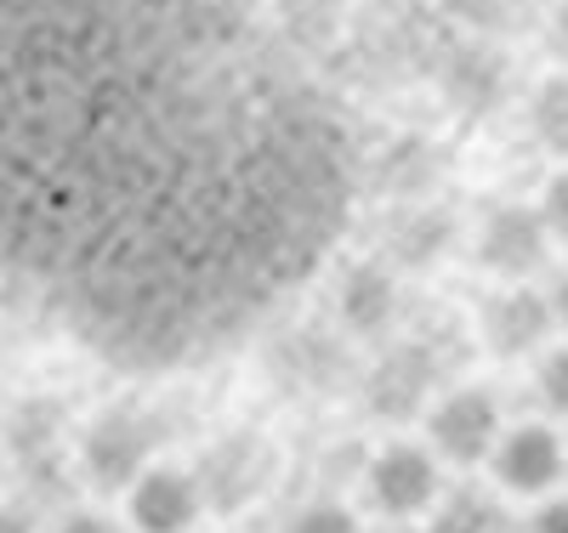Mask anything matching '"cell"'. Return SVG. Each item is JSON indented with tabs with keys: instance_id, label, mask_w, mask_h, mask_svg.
<instances>
[{
	"instance_id": "6da1fadb",
	"label": "cell",
	"mask_w": 568,
	"mask_h": 533,
	"mask_svg": "<svg viewBox=\"0 0 568 533\" xmlns=\"http://www.w3.org/2000/svg\"><path fill=\"white\" fill-rule=\"evenodd\" d=\"M154 465V426L142 409H103L98 420L85 426V438H80V471L98 482V489H131V482Z\"/></svg>"
},
{
	"instance_id": "7a4b0ae2",
	"label": "cell",
	"mask_w": 568,
	"mask_h": 533,
	"mask_svg": "<svg viewBox=\"0 0 568 533\" xmlns=\"http://www.w3.org/2000/svg\"><path fill=\"white\" fill-rule=\"evenodd\" d=\"M500 438H506V420H500L495 392H484V386H455V392L433 398V409H426V443L455 465L495 460Z\"/></svg>"
},
{
	"instance_id": "3957f363",
	"label": "cell",
	"mask_w": 568,
	"mask_h": 533,
	"mask_svg": "<svg viewBox=\"0 0 568 533\" xmlns=\"http://www.w3.org/2000/svg\"><path fill=\"white\" fill-rule=\"evenodd\" d=\"M438 449L433 443H387L375 449L369 465H364V482H369V500L375 511H387L398 522L433 511L444 500V471H438Z\"/></svg>"
},
{
	"instance_id": "277c9868",
	"label": "cell",
	"mask_w": 568,
	"mask_h": 533,
	"mask_svg": "<svg viewBox=\"0 0 568 533\" xmlns=\"http://www.w3.org/2000/svg\"><path fill=\"white\" fill-rule=\"evenodd\" d=\"M205 511H211V500H205L200 471H182V465L154 460L125 489V516L136 533H194Z\"/></svg>"
},
{
	"instance_id": "5b68a950",
	"label": "cell",
	"mask_w": 568,
	"mask_h": 533,
	"mask_svg": "<svg viewBox=\"0 0 568 533\" xmlns=\"http://www.w3.org/2000/svg\"><path fill=\"white\" fill-rule=\"evenodd\" d=\"M478 262L484 273H495L500 284H529L540 267H546V250H551V227L540 211L529 205H495L484 222H478Z\"/></svg>"
},
{
	"instance_id": "8992f818",
	"label": "cell",
	"mask_w": 568,
	"mask_h": 533,
	"mask_svg": "<svg viewBox=\"0 0 568 533\" xmlns=\"http://www.w3.org/2000/svg\"><path fill=\"white\" fill-rule=\"evenodd\" d=\"M495 482L506 494H524V500H546L557 482L568 476V449L551 426L524 420V426H506V438L495 449Z\"/></svg>"
},
{
	"instance_id": "52a82bcc",
	"label": "cell",
	"mask_w": 568,
	"mask_h": 533,
	"mask_svg": "<svg viewBox=\"0 0 568 533\" xmlns=\"http://www.w3.org/2000/svg\"><path fill=\"white\" fill-rule=\"evenodd\" d=\"M551 324H557L551 296H540V289H529V284L495 289V296L484 301V312H478V335H484V347L495 358H529V352H540Z\"/></svg>"
},
{
	"instance_id": "ba28073f",
	"label": "cell",
	"mask_w": 568,
	"mask_h": 533,
	"mask_svg": "<svg viewBox=\"0 0 568 533\" xmlns=\"http://www.w3.org/2000/svg\"><path fill=\"white\" fill-rule=\"evenodd\" d=\"M267 471L273 454L262 438H222L205 460H200V482H205V500L216 511H240L267 489Z\"/></svg>"
},
{
	"instance_id": "9c48e42d",
	"label": "cell",
	"mask_w": 568,
	"mask_h": 533,
	"mask_svg": "<svg viewBox=\"0 0 568 533\" xmlns=\"http://www.w3.org/2000/svg\"><path fill=\"white\" fill-rule=\"evenodd\" d=\"M336 318L353 335H382L398 318V267L393 262H353L336 284Z\"/></svg>"
},
{
	"instance_id": "30bf717a",
	"label": "cell",
	"mask_w": 568,
	"mask_h": 533,
	"mask_svg": "<svg viewBox=\"0 0 568 533\" xmlns=\"http://www.w3.org/2000/svg\"><path fill=\"white\" fill-rule=\"evenodd\" d=\"M449 245H455V227H449V216L433 211V205H409V211L393 222V233H387L393 267H433V262H444Z\"/></svg>"
},
{
	"instance_id": "8fae6325",
	"label": "cell",
	"mask_w": 568,
	"mask_h": 533,
	"mask_svg": "<svg viewBox=\"0 0 568 533\" xmlns=\"http://www.w3.org/2000/svg\"><path fill=\"white\" fill-rule=\"evenodd\" d=\"M369 409L375 414H409V409H433V369L415 352H393L369 380Z\"/></svg>"
},
{
	"instance_id": "7c38bea8",
	"label": "cell",
	"mask_w": 568,
	"mask_h": 533,
	"mask_svg": "<svg viewBox=\"0 0 568 533\" xmlns=\"http://www.w3.org/2000/svg\"><path fill=\"white\" fill-rule=\"evenodd\" d=\"M426 533H511V516L495 494L484 489H455L433 505V522Z\"/></svg>"
},
{
	"instance_id": "4fadbf2b",
	"label": "cell",
	"mask_w": 568,
	"mask_h": 533,
	"mask_svg": "<svg viewBox=\"0 0 568 533\" xmlns=\"http://www.w3.org/2000/svg\"><path fill=\"white\" fill-rule=\"evenodd\" d=\"M529 131H535V142L546 154L568 160V69H557V74H546L535 85V96H529Z\"/></svg>"
},
{
	"instance_id": "5bb4252c",
	"label": "cell",
	"mask_w": 568,
	"mask_h": 533,
	"mask_svg": "<svg viewBox=\"0 0 568 533\" xmlns=\"http://www.w3.org/2000/svg\"><path fill=\"white\" fill-rule=\"evenodd\" d=\"M284 533H364L347 500H307Z\"/></svg>"
},
{
	"instance_id": "9a60e30c",
	"label": "cell",
	"mask_w": 568,
	"mask_h": 533,
	"mask_svg": "<svg viewBox=\"0 0 568 533\" xmlns=\"http://www.w3.org/2000/svg\"><path fill=\"white\" fill-rule=\"evenodd\" d=\"M535 392H540V403H546L557 420H568V347H551V352H540V369H535Z\"/></svg>"
},
{
	"instance_id": "2e32d148",
	"label": "cell",
	"mask_w": 568,
	"mask_h": 533,
	"mask_svg": "<svg viewBox=\"0 0 568 533\" xmlns=\"http://www.w3.org/2000/svg\"><path fill=\"white\" fill-rule=\"evenodd\" d=\"M540 216H546V227H551V238H568V160L546 176V187H540Z\"/></svg>"
},
{
	"instance_id": "e0dca14e",
	"label": "cell",
	"mask_w": 568,
	"mask_h": 533,
	"mask_svg": "<svg viewBox=\"0 0 568 533\" xmlns=\"http://www.w3.org/2000/svg\"><path fill=\"white\" fill-rule=\"evenodd\" d=\"M529 533H568V494H546L529 516Z\"/></svg>"
},
{
	"instance_id": "ac0fdd59",
	"label": "cell",
	"mask_w": 568,
	"mask_h": 533,
	"mask_svg": "<svg viewBox=\"0 0 568 533\" xmlns=\"http://www.w3.org/2000/svg\"><path fill=\"white\" fill-rule=\"evenodd\" d=\"M52 533H120L103 511H63L58 522H52Z\"/></svg>"
},
{
	"instance_id": "d6986e66",
	"label": "cell",
	"mask_w": 568,
	"mask_h": 533,
	"mask_svg": "<svg viewBox=\"0 0 568 533\" xmlns=\"http://www.w3.org/2000/svg\"><path fill=\"white\" fill-rule=\"evenodd\" d=\"M551 40H557V58L568 63V0L557 7V18H551Z\"/></svg>"
},
{
	"instance_id": "ffe728a7",
	"label": "cell",
	"mask_w": 568,
	"mask_h": 533,
	"mask_svg": "<svg viewBox=\"0 0 568 533\" xmlns=\"http://www.w3.org/2000/svg\"><path fill=\"white\" fill-rule=\"evenodd\" d=\"M551 307H557V324H568V267H562L557 284H551Z\"/></svg>"
},
{
	"instance_id": "44dd1931",
	"label": "cell",
	"mask_w": 568,
	"mask_h": 533,
	"mask_svg": "<svg viewBox=\"0 0 568 533\" xmlns=\"http://www.w3.org/2000/svg\"><path fill=\"white\" fill-rule=\"evenodd\" d=\"M7 533H29V516L23 511H7Z\"/></svg>"
},
{
	"instance_id": "7402d4cb",
	"label": "cell",
	"mask_w": 568,
	"mask_h": 533,
	"mask_svg": "<svg viewBox=\"0 0 568 533\" xmlns=\"http://www.w3.org/2000/svg\"><path fill=\"white\" fill-rule=\"evenodd\" d=\"M393 533H409V527H393Z\"/></svg>"
}]
</instances>
